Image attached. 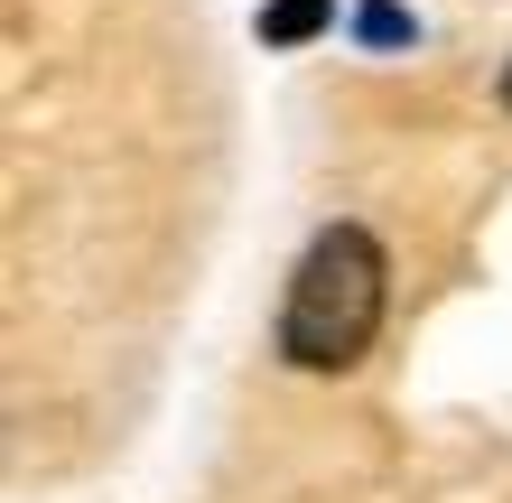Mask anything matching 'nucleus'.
<instances>
[{"label": "nucleus", "instance_id": "obj_1", "mask_svg": "<svg viewBox=\"0 0 512 503\" xmlns=\"http://www.w3.org/2000/svg\"><path fill=\"white\" fill-rule=\"evenodd\" d=\"M382 243L364 224H326L308 261H298V280H289V308H280V354L298 373H345L354 354L373 345L382 327Z\"/></svg>", "mask_w": 512, "mask_h": 503}, {"label": "nucleus", "instance_id": "obj_2", "mask_svg": "<svg viewBox=\"0 0 512 503\" xmlns=\"http://www.w3.org/2000/svg\"><path fill=\"white\" fill-rule=\"evenodd\" d=\"M317 28H326V0H270L261 38H270V47H298V38H317Z\"/></svg>", "mask_w": 512, "mask_h": 503}, {"label": "nucleus", "instance_id": "obj_3", "mask_svg": "<svg viewBox=\"0 0 512 503\" xmlns=\"http://www.w3.org/2000/svg\"><path fill=\"white\" fill-rule=\"evenodd\" d=\"M364 38H373V47H401L410 19H401V10H364Z\"/></svg>", "mask_w": 512, "mask_h": 503}, {"label": "nucleus", "instance_id": "obj_4", "mask_svg": "<svg viewBox=\"0 0 512 503\" xmlns=\"http://www.w3.org/2000/svg\"><path fill=\"white\" fill-rule=\"evenodd\" d=\"M503 112H512V66H503Z\"/></svg>", "mask_w": 512, "mask_h": 503}]
</instances>
